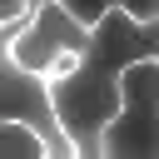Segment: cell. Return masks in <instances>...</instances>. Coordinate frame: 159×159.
I'll return each instance as SVG.
<instances>
[{
  "instance_id": "obj_1",
  "label": "cell",
  "mask_w": 159,
  "mask_h": 159,
  "mask_svg": "<svg viewBox=\"0 0 159 159\" xmlns=\"http://www.w3.org/2000/svg\"><path fill=\"white\" fill-rule=\"evenodd\" d=\"M129 60H159V20H134L114 5L89 25V45L75 70L45 80L75 159H99V129L119 109V70Z\"/></svg>"
},
{
  "instance_id": "obj_2",
  "label": "cell",
  "mask_w": 159,
  "mask_h": 159,
  "mask_svg": "<svg viewBox=\"0 0 159 159\" xmlns=\"http://www.w3.org/2000/svg\"><path fill=\"white\" fill-rule=\"evenodd\" d=\"M159 60H129L119 70V109L99 129V159H154Z\"/></svg>"
},
{
  "instance_id": "obj_3",
  "label": "cell",
  "mask_w": 159,
  "mask_h": 159,
  "mask_svg": "<svg viewBox=\"0 0 159 159\" xmlns=\"http://www.w3.org/2000/svg\"><path fill=\"white\" fill-rule=\"evenodd\" d=\"M30 15H35V10H30ZM30 15L0 25V119H15V124H25V129H35V134L45 139V154H50V159H75V144L65 139V129H60V119H55V104H50L45 80H40L35 70L15 65V55H10V40L25 30Z\"/></svg>"
},
{
  "instance_id": "obj_4",
  "label": "cell",
  "mask_w": 159,
  "mask_h": 159,
  "mask_svg": "<svg viewBox=\"0 0 159 159\" xmlns=\"http://www.w3.org/2000/svg\"><path fill=\"white\" fill-rule=\"evenodd\" d=\"M84 45H89V30L60 0H40L35 15L25 20V30L10 40V55H15V65L35 70L40 80H55V75L75 70V60L84 55Z\"/></svg>"
},
{
  "instance_id": "obj_5",
  "label": "cell",
  "mask_w": 159,
  "mask_h": 159,
  "mask_svg": "<svg viewBox=\"0 0 159 159\" xmlns=\"http://www.w3.org/2000/svg\"><path fill=\"white\" fill-rule=\"evenodd\" d=\"M30 5H40V0H30ZM60 5H65L84 30H89L104 10H114V5H119L124 15H134V20H159V0H60Z\"/></svg>"
},
{
  "instance_id": "obj_6",
  "label": "cell",
  "mask_w": 159,
  "mask_h": 159,
  "mask_svg": "<svg viewBox=\"0 0 159 159\" xmlns=\"http://www.w3.org/2000/svg\"><path fill=\"white\" fill-rule=\"evenodd\" d=\"M0 159H50L45 154V139L15 119H0Z\"/></svg>"
},
{
  "instance_id": "obj_7",
  "label": "cell",
  "mask_w": 159,
  "mask_h": 159,
  "mask_svg": "<svg viewBox=\"0 0 159 159\" xmlns=\"http://www.w3.org/2000/svg\"><path fill=\"white\" fill-rule=\"evenodd\" d=\"M35 5L30 0H0V25H10V20H20V15H30Z\"/></svg>"
}]
</instances>
